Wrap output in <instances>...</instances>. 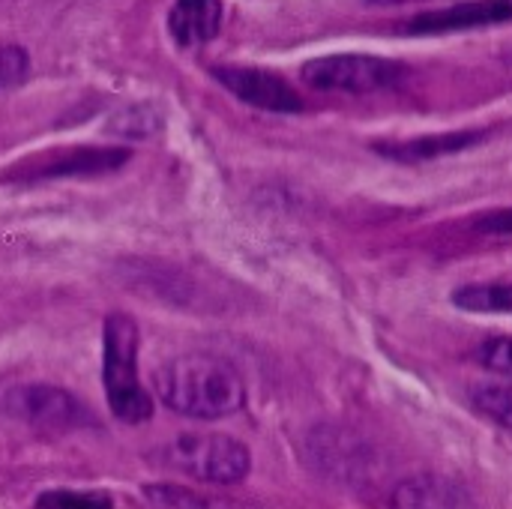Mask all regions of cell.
<instances>
[{"label":"cell","instance_id":"cell-20","mask_svg":"<svg viewBox=\"0 0 512 509\" xmlns=\"http://www.w3.org/2000/svg\"><path fill=\"white\" fill-rule=\"evenodd\" d=\"M372 6H405V3H423V0H366Z\"/></svg>","mask_w":512,"mask_h":509},{"label":"cell","instance_id":"cell-15","mask_svg":"<svg viewBox=\"0 0 512 509\" xmlns=\"http://www.w3.org/2000/svg\"><path fill=\"white\" fill-rule=\"evenodd\" d=\"M159 126H162V117L150 105H129L108 123V132L123 135V138H147Z\"/></svg>","mask_w":512,"mask_h":509},{"label":"cell","instance_id":"cell-5","mask_svg":"<svg viewBox=\"0 0 512 509\" xmlns=\"http://www.w3.org/2000/svg\"><path fill=\"white\" fill-rule=\"evenodd\" d=\"M0 408L12 420L39 432H69L93 423L87 408L72 393L51 384H15L3 393Z\"/></svg>","mask_w":512,"mask_h":509},{"label":"cell","instance_id":"cell-17","mask_svg":"<svg viewBox=\"0 0 512 509\" xmlns=\"http://www.w3.org/2000/svg\"><path fill=\"white\" fill-rule=\"evenodd\" d=\"M30 57L21 45H0V90H9L27 78Z\"/></svg>","mask_w":512,"mask_h":509},{"label":"cell","instance_id":"cell-7","mask_svg":"<svg viewBox=\"0 0 512 509\" xmlns=\"http://www.w3.org/2000/svg\"><path fill=\"white\" fill-rule=\"evenodd\" d=\"M213 78L234 93L240 102L276 114H297L303 111L300 93L276 72L270 69H255V66H216Z\"/></svg>","mask_w":512,"mask_h":509},{"label":"cell","instance_id":"cell-14","mask_svg":"<svg viewBox=\"0 0 512 509\" xmlns=\"http://www.w3.org/2000/svg\"><path fill=\"white\" fill-rule=\"evenodd\" d=\"M471 402L483 417L512 432V384H477Z\"/></svg>","mask_w":512,"mask_h":509},{"label":"cell","instance_id":"cell-1","mask_svg":"<svg viewBox=\"0 0 512 509\" xmlns=\"http://www.w3.org/2000/svg\"><path fill=\"white\" fill-rule=\"evenodd\" d=\"M153 393L165 408L192 420H222L246 402L240 372L228 360L207 354L165 360L153 372Z\"/></svg>","mask_w":512,"mask_h":509},{"label":"cell","instance_id":"cell-13","mask_svg":"<svg viewBox=\"0 0 512 509\" xmlns=\"http://www.w3.org/2000/svg\"><path fill=\"white\" fill-rule=\"evenodd\" d=\"M141 495L153 509H237L231 501L207 498L201 492H189L180 486H147L141 489Z\"/></svg>","mask_w":512,"mask_h":509},{"label":"cell","instance_id":"cell-10","mask_svg":"<svg viewBox=\"0 0 512 509\" xmlns=\"http://www.w3.org/2000/svg\"><path fill=\"white\" fill-rule=\"evenodd\" d=\"M390 509H474V504L459 483L423 474L396 486Z\"/></svg>","mask_w":512,"mask_h":509},{"label":"cell","instance_id":"cell-4","mask_svg":"<svg viewBox=\"0 0 512 509\" xmlns=\"http://www.w3.org/2000/svg\"><path fill=\"white\" fill-rule=\"evenodd\" d=\"M408 78V66L378 54H327L303 66V81L327 93H381Z\"/></svg>","mask_w":512,"mask_h":509},{"label":"cell","instance_id":"cell-6","mask_svg":"<svg viewBox=\"0 0 512 509\" xmlns=\"http://www.w3.org/2000/svg\"><path fill=\"white\" fill-rule=\"evenodd\" d=\"M129 162L126 147H72L54 150L48 156H33L21 165H12L3 180H54V177H90L108 174Z\"/></svg>","mask_w":512,"mask_h":509},{"label":"cell","instance_id":"cell-18","mask_svg":"<svg viewBox=\"0 0 512 509\" xmlns=\"http://www.w3.org/2000/svg\"><path fill=\"white\" fill-rule=\"evenodd\" d=\"M477 360L498 372V375H507L512 378V336H498V339H489L477 348Z\"/></svg>","mask_w":512,"mask_h":509},{"label":"cell","instance_id":"cell-2","mask_svg":"<svg viewBox=\"0 0 512 509\" xmlns=\"http://www.w3.org/2000/svg\"><path fill=\"white\" fill-rule=\"evenodd\" d=\"M102 384L111 414L138 426L153 417V399L138 381V324L114 312L102 327Z\"/></svg>","mask_w":512,"mask_h":509},{"label":"cell","instance_id":"cell-3","mask_svg":"<svg viewBox=\"0 0 512 509\" xmlns=\"http://www.w3.org/2000/svg\"><path fill=\"white\" fill-rule=\"evenodd\" d=\"M156 462L183 477H192V480H201L210 486L243 483L252 468V456H249L246 444H240L237 438H228V435H213V432L177 435L174 441H168L156 450Z\"/></svg>","mask_w":512,"mask_h":509},{"label":"cell","instance_id":"cell-8","mask_svg":"<svg viewBox=\"0 0 512 509\" xmlns=\"http://www.w3.org/2000/svg\"><path fill=\"white\" fill-rule=\"evenodd\" d=\"M512 21V0H471V3H456L447 9H432L423 15H414L405 30L408 33H456V30H477L489 24H504Z\"/></svg>","mask_w":512,"mask_h":509},{"label":"cell","instance_id":"cell-16","mask_svg":"<svg viewBox=\"0 0 512 509\" xmlns=\"http://www.w3.org/2000/svg\"><path fill=\"white\" fill-rule=\"evenodd\" d=\"M36 509H111V498L102 492H45Z\"/></svg>","mask_w":512,"mask_h":509},{"label":"cell","instance_id":"cell-9","mask_svg":"<svg viewBox=\"0 0 512 509\" xmlns=\"http://www.w3.org/2000/svg\"><path fill=\"white\" fill-rule=\"evenodd\" d=\"M222 24V0H174L168 12V33L180 48L207 45Z\"/></svg>","mask_w":512,"mask_h":509},{"label":"cell","instance_id":"cell-19","mask_svg":"<svg viewBox=\"0 0 512 509\" xmlns=\"http://www.w3.org/2000/svg\"><path fill=\"white\" fill-rule=\"evenodd\" d=\"M483 231H495V234H512V210H501V213H492L480 222Z\"/></svg>","mask_w":512,"mask_h":509},{"label":"cell","instance_id":"cell-11","mask_svg":"<svg viewBox=\"0 0 512 509\" xmlns=\"http://www.w3.org/2000/svg\"><path fill=\"white\" fill-rule=\"evenodd\" d=\"M483 138H486L483 129H459V132H447V135H426V138H414V141L381 144L378 150L399 162H423V159H438V156L468 150V147L480 144Z\"/></svg>","mask_w":512,"mask_h":509},{"label":"cell","instance_id":"cell-12","mask_svg":"<svg viewBox=\"0 0 512 509\" xmlns=\"http://www.w3.org/2000/svg\"><path fill=\"white\" fill-rule=\"evenodd\" d=\"M453 303L477 315H512V282L465 285L453 294Z\"/></svg>","mask_w":512,"mask_h":509}]
</instances>
